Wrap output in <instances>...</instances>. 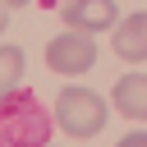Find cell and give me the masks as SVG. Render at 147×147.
<instances>
[{
    "mask_svg": "<svg viewBox=\"0 0 147 147\" xmlns=\"http://www.w3.org/2000/svg\"><path fill=\"white\" fill-rule=\"evenodd\" d=\"M60 18H64L69 32L96 37V32H110L119 23V9H115V0H64L60 5Z\"/></svg>",
    "mask_w": 147,
    "mask_h": 147,
    "instance_id": "obj_4",
    "label": "cell"
},
{
    "mask_svg": "<svg viewBox=\"0 0 147 147\" xmlns=\"http://www.w3.org/2000/svg\"><path fill=\"white\" fill-rule=\"evenodd\" d=\"M106 101L92 92V87H64L60 96H55V115H51V124L55 129H64L69 138H92V133H101L106 129Z\"/></svg>",
    "mask_w": 147,
    "mask_h": 147,
    "instance_id": "obj_2",
    "label": "cell"
},
{
    "mask_svg": "<svg viewBox=\"0 0 147 147\" xmlns=\"http://www.w3.org/2000/svg\"><path fill=\"white\" fill-rule=\"evenodd\" d=\"M5 28H9V5L0 0V37H5Z\"/></svg>",
    "mask_w": 147,
    "mask_h": 147,
    "instance_id": "obj_9",
    "label": "cell"
},
{
    "mask_svg": "<svg viewBox=\"0 0 147 147\" xmlns=\"http://www.w3.org/2000/svg\"><path fill=\"white\" fill-rule=\"evenodd\" d=\"M92 64H96V41H92L87 32H60V37L46 46V69H51V74L74 78V74H87Z\"/></svg>",
    "mask_w": 147,
    "mask_h": 147,
    "instance_id": "obj_3",
    "label": "cell"
},
{
    "mask_svg": "<svg viewBox=\"0 0 147 147\" xmlns=\"http://www.w3.org/2000/svg\"><path fill=\"white\" fill-rule=\"evenodd\" d=\"M115 147H147V129H138V133H124Z\"/></svg>",
    "mask_w": 147,
    "mask_h": 147,
    "instance_id": "obj_8",
    "label": "cell"
},
{
    "mask_svg": "<svg viewBox=\"0 0 147 147\" xmlns=\"http://www.w3.org/2000/svg\"><path fill=\"white\" fill-rule=\"evenodd\" d=\"M0 147H51V110L37 92L14 87L0 96Z\"/></svg>",
    "mask_w": 147,
    "mask_h": 147,
    "instance_id": "obj_1",
    "label": "cell"
},
{
    "mask_svg": "<svg viewBox=\"0 0 147 147\" xmlns=\"http://www.w3.org/2000/svg\"><path fill=\"white\" fill-rule=\"evenodd\" d=\"M23 51L18 46H0V96H9L14 87H23Z\"/></svg>",
    "mask_w": 147,
    "mask_h": 147,
    "instance_id": "obj_7",
    "label": "cell"
},
{
    "mask_svg": "<svg viewBox=\"0 0 147 147\" xmlns=\"http://www.w3.org/2000/svg\"><path fill=\"white\" fill-rule=\"evenodd\" d=\"M110 96H115V110H119V115L147 124V74H124Z\"/></svg>",
    "mask_w": 147,
    "mask_h": 147,
    "instance_id": "obj_6",
    "label": "cell"
},
{
    "mask_svg": "<svg viewBox=\"0 0 147 147\" xmlns=\"http://www.w3.org/2000/svg\"><path fill=\"white\" fill-rule=\"evenodd\" d=\"M5 5H9V9H18V5H28V0H5Z\"/></svg>",
    "mask_w": 147,
    "mask_h": 147,
    "instance_id": "obj_10",
    "label": "cell"
},
{
    "mask_svg": "<svg viewBox=\"0 0 147 147\" xmlns=\"http://www.w3.org/2000/svg\"><path fill=\"white\" fill-rule=\"evenodd\" d=\"M115 55L119 60H129V64H142L147 60V9H138V14H124L119 23H115Z\"/></svg>",
    "mask_w": 147,
    "mask_h": 147,
    "instance_id": "obj_5",
    "label": "cell"
}]
</instances>
